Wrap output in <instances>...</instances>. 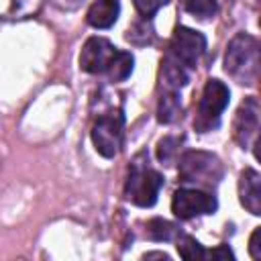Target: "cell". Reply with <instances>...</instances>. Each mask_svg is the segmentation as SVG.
<instances>
[{"label": "cell", "mask_w": 261, "mask_h": 261, "mask_svg": "<svg viewBox=\"0 0 261 261\" xmlns=\"http://www.w3.org/2000/svg\"><path fill=\"white\" fill-rule=\"evenodd\" d=\"M145 232H147V237L151 241H159V243L161 241L163 243L173 241V239H177L181 234L179 228H177V224H173L169 220H163V218H151L147 222V226H145Z\"/></svg>", "instance_id": "obj_14"}, {"label": "cell", "mask_w": 261, "mask_h": 261, "mask_svg": "<svg viewBox=\"0 0 261 261\" xmlns=\"http://www.w3.org/2000/svg\"><path fill=\"white\" fill-rule=\"evenodd\" d=\"M177 253H179V257H184V259H204L206 257V251H204V247L194 239V237H190V234H179L177 237Z\"/></svg>", "instance_id": "obj_16"}, {"label": "cell", "mask_w": 261, "mask_h": 261, "mask_svg": "<svg viewBox=\"0 0 261 261\" xmlns=\"http://www.w3.org/2000/svg\"><path fill=\"white\" fill-rule=\"evenodd\" d=\"M169 49H171V57H175L179 63L188 67H196L206 51V37L194 29L177 27L171 37Z\"/></svg>", "instance_id": "obj_7"}, {"label": "cell", "mask_w": 261, "mask_h": 261, "mask_svg": "<svg viewBox=\"0 0 261 261\" xmlns=\"http://www.w3.org/2000/svg\"><path fill=\"white\" fill-rule=\"evenodd\" d=\"M230 92L220 80H210L204 86L202 98L198 102V112L194 118V128L198 133H210L220 124V114L228 106Z\"/></svg>", "instance_id": "obj_4"}, {"label": "cell", "mask_w": 261, "mask_h": 261, "mask_svg": "<svg viewBox=\"0 0 261 261\" xmlns=\"http://www.w3.org/2000/svg\"><path fill=\"white\" fill-rule=\"evenodd\" d=\"M133 63H135V59H133L130 53H126V51H116V55H114L112 63L108 65V71H106V73H108V77H110L112 82H122V80H126V77L130 75Z\"/></svg>", "instance_id": "obj_15"}, {"label": "cell", "mask_w": 261, "mask_h": 261, "mask_svg": "<svg viewBox=\"0 0 261 261\" xmlns=\"http://www.w3.org/2000/svg\"><path fill=\"white\" fill-rule=\"evenodd\" d=\"M186 10L198 18H210L218 10V4L216 0H186Z\"/></svg>", "instance_id": "obj_17"}, {"label": "cell", "mask_w": 261, "mask_h": 261, "mask_svg": "<svg viewBox=\"0 0 261 261\" xmlns=\"http://www.w3.org/2000/svg\"><path fill=\"white\" fill-rule=\"evenodd\" d=\"M120 14V2L118 0H96L88 10V24L96 29H108L116 22Z\"/></svg>", "instance_id": "obj_11"}, {"label": "cell", "mask_w": 261, "mask_h": 261, "mask_svg": "<svg viewBox=\"0 0 261 261\" xmlns=\"http://www.w3.org/2000/svg\"><path fill=\"white\" fill-rule=\"evenodd\" d=\"M135 2V8L139 10V14L143 18H151L161 6H165L169 0H133Z\"/></svg>", "instance_id": "obj_19"}, {"label": "cell", "mask_w": 261, "mask_h": 261, "mask_svg": "<svg viewBox=\"0 0 261 261\" xmlns=\"http://www.w3.org/2000/svg\"><path fill=\"white\" fill-rule=\"evenodd\" d=\"M239 200L255 216H261V175L255 169H245L239 179Z\"/></svg>", "instance_id": "obj_10"}, {"label": "cell", "mask_w": 261, "mask_h": 261, "mask_svg": "<svg viewBox=\"0 0 261 261\" xmlns=\"http://www.w3.org/2000/svg\"><path fill=\"white\" fill-rule=\"evenodd\" d=\"M224 69L243 86L255 84L261 73V45L251 35L239 33L226 47Z\"/></svg>", "instance_id": "obj_1"}, {"label": "cell", "mask_w": 261, "mask_h": 261, "mask_svg": "<svg viewBox=\"0 0 261 261\" xmlns=\"http://www.w3.org/2000/svg\"><path fill=\"white\" fill-rule=\"evenodd\" d=\"M116 47L104 37H92L86 41L80 53V67L88 73H104L116 55Z\"/></svg>", "instance_id": "obj_8"}, {"label": "cell", "mask_w": 261, "mask_h": 261, "mask_svg": "<svg viewBox=\"0 0 261 261\" xmlns=\"http://www.w3.org/2000/svg\"><path fill=\"white\" fill-rule=\"evenodd\" d=\"M161 186H163V175L149 165L143 153L137 159H133L124 181V198L128 202L141 208H149L157 202Z\"/></svg>", "instance_id": "obj_2"}, {"label": "cell", "mask_w": 261, "mask_h": 261, "mask_svg": "<svg viewBox=\"0 0 261 261\" xmlns=\"http://www.w3.org/2000/svg\"><path fill=\"white\" fill-rule=\"evenodd\" d=\"M259 104L253 100V98H247L239 110H237V116H234V139L237 143L245 149L253 137V133L257 130V124H259Z\"/></svg>", "instance_id": "obj_9"}, {"label": "cell", "mask_w": 261, "mask_h": 261, "mask_svg": "<svg viewBox=\"0 0 261 261\" xmlns=\"http://www.w3.org/2000/svg\"><path fill=\"white\" fill-rule=\"evenodd\" d=\"M259 24H261V20H259Z\"/></svg>", "instance_id": "obj_24"}, {"label": "cell", "mask_w": 261, "mask_h": 261, "mask_svg": "<svg viewBox=\"0 0 261 261\" xmlns=\"http://www.w3.org/2000/svg\"><path fill=\"white\" fill-rule=\"evenodd\" d=\"M249 253L253 259L261 261V226L253 230L251 239H249Z\"/></svg>", "instance_id": "obj_20"}, {"label": "cell", "mask_w": 261, "mask_h": 261, "mask_svg": "<svg viewBox=\"0 0 261 261\" xmlns=\"http://www.w3.org/2000/svg\"><path fill=\"white\" fill-rule=\"evenodd\" d=\"M206 257H212V259H234V253L228 249V245H220V247L208 251Z\"/></svg>", "instance_id": "obj_21"}, {"label": "cell", "mask_w": 261, "mask_h": 261, "mask_svg": "<svg viewBox=\"0 0 261 261\" xmlns=\"http://www.w3.org/2000/svg\"><path fill=\"white\" fill-rule=\"evenodd\" d=\"M122 126H124V116L120 110H110L96 118L92 126V143L102 157L110 159L118 153L122 141Z\"/></svg>", "instance_id": "obj_5"}, {"label": "cell", "mask_w": 261, "mask_h": 261, "mask_svg": "<svg viewBox=\"0 0 261 261\" xmlns=\"http://www.w3.org/2000/svg\"><path fill=\"white\" fill-rule=\"evenodd\" d=\"M181 110V104H179V92H173V90H161V96H159V106H157V118L159 122H173L177 118Z\"/></svg>", "instance_id": "obj_13"}, {"label": "cell", "mask_w": 261, "mask_h": 261, "mask_svg": "<svg viewBox=\"0 0 261 261\" xmlns=\"http://www.w3.org/2000/svg\"><path fill=\"white\" fill-rule=\"evenodd\" d=\"M253 153H255V159L261 163V130H259L257 141H255V145H253Z\"/></svg>", "instance_id": "obj_23"}, {"label": "cell", "mask_w": 261, "mask_h": 261, "mask_svg": "<svg viewBox=\"0 0 261 261\" xmlns=\"http://www.w3.org/2000/svg\"><path fill=\"white\" fill-rule=\"evenodd\" d=\"M216 208H218L216 198L202 190L184 188V190H177L171 198V212L179 220H190L200 214H214Z\"/></svg>", "instance_id": "obj_6"}, {"label": "cell", "mask_w": 261, "mask_h": 261, "mask_svg": "<svg viewBox=\"0 0 261 261\" xmlns=\"http://www.w3.org/2000/svg\"><path fill=\"white\" fill-rule=\"evenodd\" d=\"M179 177L186 184L212 188L222 177V163L216 155L206 151H188L179 159Z\"/></svg>", "instance_id": "obj_3"}, {"label": "cell", "mask_w": 261, "mask_h": 261, "mask_svg": "<svg viewBox=\"0 0 261 261\" xmlns=\"http://www.w3.org/2000/svg\"><path fill=\"white\" fill-rule=\"evenodd\" d=\"M175 145H177V139H171V137L161 139L159 145H157V157H159V161L169 163L175 157V153H177V147Z\"/></svg>", "instance_id": "obj_18"}, {"label": "cell", "mask_w": 261, "mask_h": 261, "mask_svg": "<svg viewBox=\"0 0 261 261\" xmlns=\"http://www.w3.org/2000/svg\"><path fill=\"white\" fill-rule=\"evenodd\" d=\"M143 259H165L169 261V255L167 253H159V251H153V253H145Z\"/></svg>", "instance_id": "obj_22"}, {"label": "cell", "mask_w": 261, "mask_h": 261, "mask_svg": "<svg viewBox=\"0 0 261 261\" xmlns=\"http://www.w3.org/2000/svg\"><path fill=\"white\" fill-rule=\"evenodd\" d=\"M188 84V73L184 69V63H179L175 57H165L161 63V90H173L179 92Z\"/></svg>", "instance_id": "obj_12"}]
</instances>
